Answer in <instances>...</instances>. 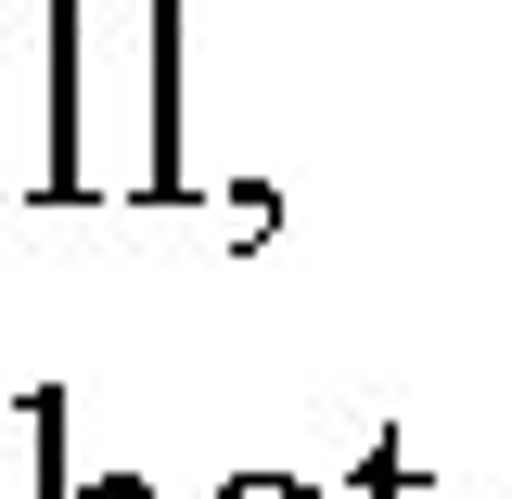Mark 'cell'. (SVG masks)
Segmentation results:
<instances>
[{"label": "cell", "instance_id": "1", "mask_svg": "<svg viewBox=\"0 0 512 499\" xmlns=\"http://www.w3.org/2000/svg\"><path fill=\"white\" fill-rule=\"evenodd\" d=\"M192 116H180V0H141V167L128 192L141 205H192Z\"/></svg>", "mask_w": 512, "mask_h": 499}, {"label": "cell", "instance_id": "2", "mask_svg": "<svg viewBox=\"0 0 512 499\" xmlns=\"http://www.w3.org/2000/svg\"><path fill=\"white\" fill-rule=\"evenodd\" d=\"M90 192V0H52V154H39V205Z\"/></svg>", "mask_w": 512, "mask_h": 499}, {"label": "cell", "instance_id": "3", "mask_svg": "<svg viewBox=\"0 0 512 499\" xmlns=\"http://www.w3.org/2000/svg\"><path fill=\"white\" fill-rule=\"evenodd\" d=\"M13 436H26V448H0V499H52L64 487V397H26Z\"/></svg>", "mask_w": 512, "mask_h": 499}, {"label": "cell", "instance_id": "4", "mask_svg": "<svg viewBox=\"0 0 512 499\" xmlns=\"http://www.w3.org/2000/svg\"><path fill=\"white\" fill-rule=\"evenodd\" d=\"M359 499H448V487H436V474H423V461H410L397 436H384L372 461H359Z\"/></svg>", "mask_w": 512, "mask_h": 499}, {"label": "cell", "instance_id": "5", "mask_svg": "<svg viewBox=\"0 0 512 499\" xmlns=\"http://www.w3.org/2000/svg\"><path fill=\"white\" fill-rule=\"evenodd\" d=\"M218 499H320V487H308V474H269V461H256V474H231Z\"/></svg>", "mask_w": 512, "mask_h": 499}, {"label": "cell", "instance_id": "6", "mask_svg": "<svg viewBox=\"0 0 512 499\" xmlns=\"http://www.w3.org/2000/svg\"><path fill=\"white\" fill-rule=\"evenodd\" d=\"M52 499H154V487H141V474H64Z\"/></svg>", "mask_w": 512, "mask_h": 499}]
</instances>
